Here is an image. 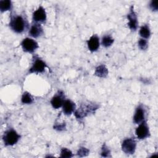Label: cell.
Returning a JSON list of instances; mask_svg holds the SVG:
<instances>
[{"label":"cell","mask_w":158,"mask_h":158,"mask_svg":"<svg viewBox=\"0 0 158 158\" xmlns=\"http://www.w3.org/2000/svg\"><path fill=\"white\" fill-rule=\"evenodd\" d=\"M43 28L39 23L33 22V24L30 26L28 31L29 35L34 38H36L41 36L43 35Z\"/></svg>","instance_id":"11"},{"label":"cell","mask_w":158,"mask_h":158,"mask_svg":"<svg viewBox=\"0 0 158 158\" xmlns=\"http://www.w3.org/2000/svg\"><path fill=\"white\" fill-rule=\"evenodd\" d=\"M21 46L23 51L28 53L34 52L38 48V43L31 38H25L21 42Z\"/></svg>","instance_id":"4"},{"label":"cell","mask_w":158,"mask_h":158,"mask_svg":"<svg viewBox=\"0 0 158 158\" xmlns=\"http://www.w3.org/2000/svg\"><path fill=\"white\" fill-rule=\"evenodd\" d=\"M157 1H151L149 3V8L152 10V11H157L158 9V6L157 4Z\"/></svg>","instance_id":"24"},{"label":"cell","mask_w":158,"mask_h":158,"mask_svg":"<svg viewBox=\"0 0 158 158\" xmlns=\"http://www.w3.org/2000/svg\"><path fill=\"white\" fill-rule=\"evenodd\" d=\"M135 134L139 139H146L150 136V131L149 126L146 120L138 124V127L136 128Z\"/></svg>","instance_id":"5"},{"label":"cell","mask_w":158,"mask_h":158,"mask_svg":"<svg viewBox=\"0 0 158 158\" xmlns=\"http://www.w3.org/2000/svg\"><path fill=\"white\" fill-rule=\"evenodd\" d=\"M9 25L14 32L22 33L27 28L28 22L24 15L12 12L10 14Z\"/></svg>","instance_id":"1"},{"label":"cell","mask_w":158,"mask_h":158,"mask_svg":"<svg viewBox=\"0 0 158 158\" xmlns=\"http://www.w3.org/2000/svg\"><path fill=\"white\" fill-rule=\"evenodd\" d=\"M110 154V151L108 149V148L104 144L103 145V147L102 148L101 150V155L103 157H109Z\"/></svg>","instance_id":"23"},{"label":"cell","mask_w":158,"mask_h":158,"mask_svg":"<svg viewBox=\"0 0 158 158\" xmlns=\"http://www.w3.org/2000/svg\"><path fill=\"white\" fill-rule=\"evenodd\" d=\"M114 41V38L110 35H104L101 40L102 45L105 48L110 46L113 44Z\"/></svg>","instance_id":"18"},{"label":"cell","mask_w":158,"mask_h":158,"mask_svg":"<svg viewBox=\"0 0 158 158\" xmlns=\"http://www.w3.org/2000/svg\"><path fill=\"white\" fill-rule=\"evenodd\" d=\"M20 138V135L14 129L9 128L4 133L2 140L6 146H13L15 144Z\"/></svg>","instance_id":"2"},{"label":"cell","mask_w":158,"mask_h":158,"mask_svg":"<svg viewBox=\"0 0 158 158\" xmlns=\"http://www.w3.org/2000/svg\"><path fill=\"white\" fill-rule=\"evenodd\" d=\"M138 46L141 50L145 51L148 48V42L146 39L140 38L138 41Z\"/></svg>","instance_id":"20"},{"label":"cell","mask_w":158,"mask_h":158,"mask_svg":"<svg viewBox=\"0 0 158 158\" xmlns=\"http://www.w3.org/2000/svg\"><path fill=\"white\" fill-rule=\"evenodd\" d=\"M139 33L141 38L143 39H148L151 36V30L149 25L148 24H144L142 25L139 31Z\"/></svg>","instance_id":"15"},{"label":"cell","mask_w":158,"mask_h":158,"mask_svg":"<svg viewBox=\"0 0 158 158\" xmlns=\"http://www.w3.org/2000/svg\"><path fill=\"white\" fill-rule=\"evenodd\" d=\"M47 19V14L45 9L40 6L38 8L35 10L32 15V20L33 22L35 23H44L46 22Z\"/></svg>","instance_id":"8"},{"label":"cell","mask_w":158,"mask_h":158,"mask_svg":"<svg viewBox=\"0 0 158 158\" xmlns=\"http://www.w3.org/2000/svg\"><path fill=\"white\" fill-rule=\"evenodd\" d=\"M73 156L72 152L70 150L67 148H62L60 151V157H71Z\"/></svg>","instance_id":"21"},{"label":"cell","mask_w":158,"mask_h":158,"mask_svg":"<svg viewBox=\"0 0 158 158\" xmlns=\"http://www.w3.org/2000/svg\"><path fill=\"white\" fill-rule=\"evenodd\" d=\"M145 109L142 105H139L135 109L133 120L135 123L139 124L145 120Z\"/></svg>","instance_id":"12"},{"label":"cell","mask_w":158,"mask_h":158,"mask_svg":"<svg viewBox=\"0 0 158 158\" xmlns=\"http://www.w3.org/2000/svg\"><path fill=\"white\" fill-rule=\"evenodd\" d=\"M62 107L64 114L67 115H69L74 112L76 108L75 104L70 99H65Z\"/></svg>","instance_id":"14"},{"label":"cell","mask_w":158,"mask_h":158,"mask_svg":"<svg viewBox=\"0 0 158 158\" xmlns=\"http://www.w3.org/2000/svg\"><path fill=\"white\" fill-rule=\"evenodd\" d=\"M98 107L95 106V105L87 104V105H82L81 107L75 111V115L77 118H82L86 115H88L89 113H92L94 110L97 109Z\"/></svg>","instance_id":"7"},{"label":"cell","mask_w":158,"mask_h":158,"mask_svg":"<svg viewBox=\"0 0 158 158\" xmlns=\"http://www.w3.org/2000/svg\"><path fill=\"white\" fill-rule=\"evenodd\" d=\"M94 74L99 77H106L108 74L107 69L104 65H101L96 69Z\"/></svg>","instance_id":"17"},{"label":"cell","mask_w":158,"mask_h":158,"mask_svg":"<svg viewBox=\"0 0 158 158\" xmlns=\"http://www.w3.org/2000/svg\"><path fill=\"white\" fill-rule=\"evenodd\" d=\"M47 67L46 64L44 61L37 56H35L33 58V62L31 66L28 70L29 73H43L45 69Z\"/></svg>","instance_id":"3"},{"label":"cell","mask_w":158,"mask_h":158,"mask_svg":"<svg viewBox=\"0 0 158 158\" xmlns=\"http://www.w3.org/2000/svg\"><path fill=\"white\" fill-rule=\"evenodd\" d=\"M65 96L62 91H59L51 99V104L54 109H59L62 106L65 101Z\"/></svg>","instance_id":"10"},{"label":"cell","mask_w":158,"mask_h":158,"mask_svg":"<svg viewBox=\"0 0 158 158\" xmlns=\"http://www.w3.org/2000/svg\"><path fill=\"white\" fill-rule=\"evenodd\" d=\"M79 156H85L89 153V150L85 148H80L77 152Z\"/></svg>","instance_id":"22"},{"label":"cell","mask_w":158,"mask_h":158,"mask_svg":"<svg viewBox=\"0 0 158 158\" xmlns=\"http://www.w3.org/2000/svg\"><path fill=\"white\" fill-rule=\"evenodd\" d=\"M12 8V3L10 0L0 1V10L1 12L10 10Z\"/></svg>","instance_id":"16"},{"label":"cell","mask_w":158,"mask_h":158,"mask_svg":"<svg viewBox=\"0 0 158 158\" xmlns=\"http://www.w3.org/2000/svg\"><path fill=\"white\" fill-rule=\"evenodd\" d=\"M127 19L128 20V26L129 27L130 29L132 31H136L138 28V18L137 15L134 10L133 6H131L130 8V11L127 14Z\"/></svg>","instance_id":"9"},{"label":"cell","mask_w":158,"mask_h":158,"mask_svg":"<svg viewBox=\"0 0 158 158\" xmlns=\"http://www.w3.org/2000/svg\"><path fill=\"white\" fill-rule=\"evenodd\" d=\"M136 148V141L133 138L125 139L122 143V149L127 154H132L135 152Z\"/></svg>","instance_id":"6"},{"label":"cell","mask_w":158,"mask_h":158,"mask_svg":"<svg viewBox=\"0 0 158 158\" xmlns=\"http://www.w3.org/2000/svg\"><path fill=\"white\" fill-rule=\"evenodd\" d=\"M21 102L23 104H30L33 102V98L30 93L25 91L23 93L22 96Z\"/></svg>","instance_id":"19"},{"label":"cell","mask_w":158,"mask_h":158,"mask_svg":"<svg viewBox=\"0 0 158 158\" xmlns=\"http://www.w3.org/2000/svg\"><path fill=\"white\" fill-rule=\"evenodd\" d=\"M100 42L99 38L97 35H92L89 39L87 41V46L88 48L91 52L96 51L99 48Z\"/></svg>","instance_id":"13"}]
</instances>
